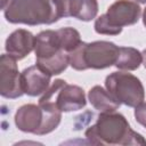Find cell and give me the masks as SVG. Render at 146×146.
<instances>
[{"label":"cell","instance_id":"obj_1","mask_svg":"<svg viewBox=\"0 0 146 146\" xmlns=\"http://www.w3.org/2000/svg\"><path fill=\"white\" fill-rule=\"evenodd\" d=\"M86 139L92 145H143L146 139L131 129L128 120L121 113H100L91 127L84 132Z\"/></svg>","mask_w":146,"mask_h":146},{"label":"cell","instance_id":"obj_2","mask_svg":"<svg viewBox=\"0 0 146 146\" xmlns=\"http://www.w3.org/2000/svg\"><path fill=\"white\" fill-rule=\"evenodd\" d=\"M7 22L25 25H50L64 17L62 0H9L3 9Z\"/></svg>","mask_w":146,"mask_h":146},{"label":"cell","instance_id":"obj_3","mask_svg":"<svg viewBox=\"0 0 146 146\" xmlns=\"http://www.w3.org/2000/svg\"><path fill=\"white\" fill-rule=\"evenodd\" d=\"M15 124L18 130L27 133L43 136L52 132L60 123L62 111L51 102L25 104L15 113Z\"/></svg>","mask_w":146,"mask_h":146},{"label":"cell","instance_id":"obj_4","mask_svg":"<svg viewBox=\"0 0 146 146\" xmlns=\"http://www.w3.org/2000/svg\"><path fill=\"white\" fill-rule=\"evenodd\" d=\"M120 47L111 41H94L81 43L68 54L70 65L76 71L104 70L115 65Z\"/></svg>","mask_w":146,"mask_h":146},{"label":"cell","instance_id":"obj_5","mask_svg":"<svg viewBox=\"0 0 146 146\" xmlns=\"http://www.w3.org/2000/svg\"><path fill=\"white\" fill-rule=\"evenodd\" d=\"M36 65L51 75L62 74L70 65L68 54L63 49L57 30L41 31L35 36Z\"/></svg>","mask_w":146,"mask_h":146},{"label":"cell","instance_id":"obj_6","mask_svg":"<svg viewBox=\"0 0 146 146\" xmlns=\"http://www.w3.org/2000/svg\"><path fill=\"white\" fill-rule=\"evenodd\" d=\"M105 88L113 98L128 107H136L145 99L141 81L128 72H113L105 79Z\"/></svg>","mask_w":146,"mask_h":146},{"label":"cell","instance_id":"obj_7","mask_svg":"<svg viewBox=\"0 0 146 146\" xmlns=\"http://www.w3.org/2000/svg\"><path fill=\"white\" fill-rule=\"evenodd\" d=\"M54 102L62 112H73L82 110L87 105L84 90L75 84H68L63 79L51 82L49 88L40 97L39 102Z\"/></svg>","mask_w":146,"mask_h":146},{"label":"cell","instance_id":"obj_8","mask_svg":"<svg viewBox=\"0 0 146 146\" xmlns=\"http://www.w3.org/2000/svg\"><path fill=\"white\" fill-rule=\"evenodd\" d=\"M141 15L140 6L132 0H116L104 14L107 23L116 31L117 34L122 32L123 26L136 24Z\"/></svg>","mask_w":146,"mask_h":146},{"label":"cell","instance_id":"obj_9","mask_svg":"<svg viewBox=\"0 0 146 146\" xmlns=\"http://www.w3.org/2000/svg\"><path fill=\"white\" fill-rule=\"evenodd\" d=\"M0 95L8 99L24 95L17 59L9 54H2L0 57Z\"/></svg>","mask_w":146,"mask_h":146},{"label":"cell","instance_id":"obj_10","mask_svg":"<svg viewBox=\"0 0 146 146\" xmlns=\"http://www.w3.org/2000/svg\"><path fill=\"white\" fill-rule=\"evenodd\" d=\"M51 74L43 71L39 65H32L21 73L22 89L25 95L36 97L46 92L51 84Z\"/></svg>","mask_w":146,"mask_h":146},{"label":"cell","instance_id":"obj_11","mask_svg":"<svg viewBox=\"0 0 146 146\" xmlns=\"http://www.w3.org/2000/svg\"><path fill=\"white\" fill-rule=\"evenodd\" d=\"M34 46L35 36L27 30L18 29L8 35L6 39L5 49L7 54L19 60L30 55V52L34 50Z\"/></svg>","mask_w":146,"mask_h":146},{"label":"cell","instance_id":"obj_12","mask_svg":"<svg viewBox=\"0 0 146 146\" xmlns=\"http://www.w3.org/2000/svg\"><path fill=\"white\" fill-rule=\"evenodd\" d=\"M64 17H74L82 22H90L98 14L97 0H62Z\"/></svg>","mask_w":146,"mask_h":146},{"label":"cell","instance_id":"obj_13","mask_svg":"<svg viewBox=\"0 0 146 146\" xmlns=\"http://www.w3.org/2000/svg\"><path fill=\"white\" fill-rule=\"evenodd\" d=\"M88 100L95 110L100 113L115 112L120 107V103L116 102L113 96L103 87L94 86L88 92Z\"/></svg>","mask_w":146,"mask_h":146},{"label":"cell","instance_id":"obj_14","mask_svg":"<svg viewBox=\"0 0 146 146\" xmlns=\"http://www.w3.org/2000/svg\"><path fill=\"white\" fill-rule=\"evenodd\" d=\"M143 63V55L132 47H120L115 67L122 71H135Z\"/></svg>","mask_w":146,"mask_h":146},{"label":"cell","instance_id":"obj_15","mask_svg":"<svg viewBox=\"0 0 146 146\" xmlns=\"http://www.w3.org/2000/svg\"><path fill=\"white\" fill-rule=\"evenodd\" d=\"M135 119L136 121L146 128V103H140L135 107Z\"/></svg>","mask_w":146,"mask_h":146},{"label":"cell","instance_id":"obj_16","mask_svg":"<svg viewBox=\"0 0 146 146\" xmlns=\"http://www.w3.org/2000/svg\"><path fill=\"white\" fill-rule=\"evenodd\" d=\"M141 55H143V64H144V66L146 68V49H144L141 51Z\"/></svg>","mask_w":146,"mask_h":146},{"label":"cell","instance_id":"obj_17","mask_svg":"<svg viewBox=\"0 0 146 146\" xmlns=\"http://www.w3.org/2000/svg\"><path fill=\"white\" fill-rule=\"evenodd\" d=\"M8 2H9V0H1V8L5 9L7 7V5H8Z\"/></svg>","mask_w":146,"mask_h":146},{"label":"cell","instance_id":"obj_18","mask_svg":"<svg viewBox=\"0 0 146 146\" xmlns=\"http://www.w3.org/2000/svg\"><path fill=\"white\" fill-rule=\"evenodd\" d=\"M143 23H144V25L146 26V8H145L144 11H143Z\"/></svg>","mask_w":146,"mask_h":146},{"label":"cell","instance_id":"obj_19","mask_svg":"<svg viewBox=\"0 0 146 146\" xmlns=\"http://www.w3.org/2000/svg\"><path fill=\"white\" fill-rule=\"evenodd\" d=\"M136 2H139V3H146V0H135Z\"/></svg>","mask_w":146,"mask_h":146}]
</instances>
